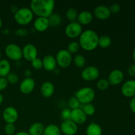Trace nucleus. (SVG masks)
<instances>
[{
    "instance_id": "nucleus-41",
    "label": "nucleus",
    "mask_w": 135,
    "mask_h": 135,
    "mask_svg": "<svg viewBox=\"0 0 135 135\" xmlns=\"http://www.w3.org/2000/svg\"><path fill=\"white\" fill-rule=\"evenodd\" d=\"M129 108L131 111L135 114V97L132 98L129 103Z\"/></svg>"
},
{
    "instance_id": "nucleus-26",
    "label": "nucleus",
    "mask_w": 135,
    "mask_h": 135,
    "mask_svg": "<svg viewBox=\"0 0 135 135\" xmlns=\"http://www.w3.org/2000/svg\"><path fill=\"white\" fill-rule=\"evenodd\" d=\"M112 42V39L109 36L102 35L99 37L98 46H100L101 48L106 49L111 46Z\"/></svg>"
},
{
    "instance_id": "nucleus-27",
    "label": "nucleus",
    "mask_w": 135,
    "mask_h": 135,
    "mask_svg": "<svg viewBox=\"0 0 135 135\" xmlns=\"http://www.w3.org/2000/svg\"><path fill=\"white\" fill-rule=\"evenodd\" d=\"M73 61L74 65L79 69L84 68V66L86 63L85 57L82 54H77L75 55L73 59Z\"/></svg>"
},
{
    "instance_id": "nucleus-17",
    "label": "nucleus",
    "mask_w": 135,
    "mask_h": 135,
    "mask_svg": "<svg viewBox=\"0 0 135 135\" xmlns=\"http://www.w3.org/2000/svg\"><path fill=\"white\" fill-rule=\"evenodd\" d=\"M48 18L46 17H37L33 22V27L38 32H44L50 27Z\"/></svg>"
},
{
    "instance_id": "nucleus-31",
    "label": "nucleus",
    "mask_w": 135,
    "mask_h": 135,
    "mask_svg": "<svg viewBox=\"0 0 135 135\" xmlns=\"http://www.w3.org/2000/svg\"><path fill=\"white\" fill-rule=\"evenodd\" d=\"M109 83L108 82V79H101L100 80H98L97 83H96V87L98 90L101 91L106 90L109 86Z\"/></svg>"
},
{
    "instance_id": "nucleus-2",
    "label": "nucleus",
    "mask_w": 135,
    "mask_h": 135,
    "mask_svg": "<svg viewBox=\"0 0 135 135\" xmlns=\"http://www.w3.org/2000/svg\"><path fill=\"white\" fill-rule=\"evenodd\" d=\"M80 47L86 51H92L98 47L99 36L96 32L92 29H87L79 36Z\"/></svg>"
},
{
    "instance_id": "nucleus-18",
    "label": "nucleus",
    "mask_w": 135,
    "mask_h": 135,
    "mask_svg": "<svg viewBox=\"0 0 135 135\" xmlns=\"http://www.w3.org/2000/svg\"><path fill=\"white\" fill-rule=\"evenodd\" d=\"M42 65L43 69L48 72H53L55 69L57 68V62L55 57L51 55H46L43 57Z\"/></svg>"
},
{
    "instance_id": "nucleus-25",
    "label": "nucleus",
    "mask_w": 135,
    "mask_h": 135,
    "mask_svg": "<svg viewBox=\"0 0 135 135\" xmlns=\"http://www.w3.org/2000/svg\"><path fill=\"white\" fill-rule=\"evenodd\" d=\"M47 18H48L50 26L54 28L58 27L59 26H60L62 22L61 16L58 14V13H53Z\"/></svg>"
},
{
    "instance_id": "nucleus-28",
    "label": "nucleus",
    "mask_w": 135,
    "mask_h": 135,
    "mask_svg": "<svg viewBox=\"0 0 135 135\" xmlns=\"http://www.w3.org/2000/svg\"><path fill=\"white\" fill-rule=\"evenodd\" d=\"M78 15H79V13H78L76 9H75V8H69V9H67L65 13L66 18H67V20L70 22L76 21Z\"/></svg>"
},
{
    "instance_id": "nucleus-19",
    "label": "nucleus",
    "mask_w": 135,
    "mask_h": 135,
    "mask_svg": "<svg viewBox=\"0 0 135 135\" xmlns=\"http://www.w3.org/2000/svg\"><path fill=\"white\" fill-rule=\"evenodd\" d=\"M40 93L43 97L46 98H51L55 92V86L54 84L50 81H46L41 85Z\"/></svg>"
},
{
    "instance_id": "nucleus-32",
    "label": "nucleus",
    "mask_w": 135,
    "mask_h": 135,
    "mask_svg": "<svg viewBox=\"0 0 135 135\" xmlns=\"http://www.w3.org/2000/svg\"><path fill=\"white\" fill-rule=\"evenodd\" d=\"M68 105L71 110L80 108V103L75 96H72L68 100Z\"/></svg>"
},
{
    "instance_id": "nucleus-44",
    "label": "nucleus",
    "mask_w": 135,
    "mask_h": 135,
    "mask_svg": "<svg viewBox=\"0 0 135 135\" xmlns=\"http://www.w3.org/2000/svg\"><path fill=\"white\" fill-rule=\"evenodd\" d=\"M53 73H54L55 75H59V73H60V69L58 68H56L54 69V71H53Z\"/></svg>"
},
{
    "instance_id": "nucleus-36",
    "label": "nucleus",
    "mask_w": 135,
    "mask_h": 135,
    "mask_svg": "<svg viewBox=\"0 0 135 135\" xmlns=\"http://www.w3.org/2000/svg\"><path fill=\"white\" fill-rule=\"evenodd\" d=\"M71 110L69 108H65L61 111V117L63 119V121L71 119Z\"/></svg>"
},
{
    "instance_id": "nucleus-13",
    "label": "nucleus",
    "mask_w": 135,
    "mask_h": 135,
    "mask_svg": "<svg viewBox=\"0 0 135 135\" xmlns=\"http://www.w3.org/2000/svg\"><path fill=\"white\" fill-rule=\"evenodd\" d=\"M124 80V73L121 70L114 69L111 71L108 75V80L112 86L119 85Z\"/></svg>"
},
{
    "instance_id": "nucleus-12",
    "label": "nucleus",
    "mask_w": 135,
    "mask_h": 135,
    "mask_svg": "<svg viewBox=\"0 0 135 135\" xmlns=\"http://www.w3.org/2000/svg\"><path fill=\"white\" fill-rule=\"evenodd\" d=\"M35 86L36 82L33 78H25L20 83L19 90L21 93L27 95L33 92Z\"/></svg>"
},
{
    "instance_id": "nucleus-15",
    "label": "nucleus",
    "mask_w": 135,
    "mask_h": 135,
    "mask_svg": "<svg viewBox=\"0 0 135 135\" xmlns=\"http://www.w3.org/2000/svg\"><path fill=\"white\" fill-rule=\"evenodd\" d=\"M71 120L76 125H82L86 121L87 116L82 108H77L71 110Z\"/></svg>"
},
{
    "instance_id": "nucleus-5",
    "label": "nucleus",
    "mask_w": 135,
    "mask_h": 135,
    "mask_svg": "<svg viewBox=\"0 0 135 135\" xmlns=\"http://www.w3.org/2000/svg\"><path fill=\"white\" fill-rule=\"evenodd\" d=\"M5 55L13 61H20L22 58V48L14 43L9 44L5 48Z\"/></svg>"
},
{
    "instance_id": "nucleus-21",
    "label": "nucleus",
    "mask_w": 135,
    "mask_h": 135,
    "mask_svg": "<svg viewBox=\"0 0 135 135\" xmlns=\"http://www.w3.org/2000/svg\"><path fill=\"white\" fill-rule=\"evenodd\" d=\"M44 129L45 126L43 123L36 122L29 127L28 133L30 135H43Z\"/></svg>"
},
{
    "instance_id": "nucleus-42",
    "label": "nucleus",
    "mask_w": 135,
    "mask_h": 135,
    "mask_svg": "<svg viewBox=\"0 0 135 135\" xmlns=\"http://www.w3.org/2000/svg\"><path fill=\"white\" fill-rule=\"evenodd\" d=\"M24 75H25V78L31 77L32 71L30 69H26L25 71V72H24Z\"/></svg>"
},
{
    "instance_id": "nucleus-16",
    "label": "nucleus",
    "mask_w": 135,
    "mask_h": 135,
    "mask_svg": "<svg viewBox=\"0 0 135 135\" xmlns=\"http://www.w3.org/2000/svg\"><path fill=\"white\" fill-rule=\"evenodd\" d=\"M111 12L109 7L105 5H98L96 7L94 11V15L99 20L105 21L108 19L111 16Z\"/></svg>"
},
{
    "instance_id": "nucleus-22",
    "label": "nucleus",
    "mask_w": 135,
    "mask_h": 135,
    "mask_svg": "<svg viewBox=\"0 0 135 135\" xmlns=\"http://www.w3.org/2000/svg\"><path fill=\"white\" fill-rule=\"evenodd\" d=\"M86 135H102V129L99 124L92 122L86 129Z\"/></svg>"
},
{
    "instance_id": "nucleus-45",
    "label": "nucleus",
    "mask_w": 135,
    "mask_h": 135,
    "mask_svg": "<svg viewBox=\"0 0 135 135\" xmlns=\"http://www.w3.org/2000/svg\"><path fill=\"white\" fill-rule=\"evenodd\" d=\"M3 96L0 92V105L3 104Z\"/></svg>"
},
{
    "instance_id": "nucleus-43",
    "label": "nucleus",
    "mask_w": 135,
    "mask_h": 135,
    "mask_svg": "<svg viewBox=\"0 0 135 135\" xmlns=\"http://www.w3.org/2000/svg\"><path fill=\"white\" fill-rule=\"evenodd\" d=\"M14 135H30L26 131H19L18 133H16Z\"/></svg>"
},
{
    "instance_id": "nucleus-48",
    "label": "nucleus",
    "mask_w": 135,
    "mask_h": 135,
    "mask_svg": "<svg viewBox=\"0 0 135 135\" xmlns=\"http://www.w3.org/2000/svg\"><path fill=\"white\" fill-rule=\"evenodd\" d=\"M1 59V50H0V60Z\"/></svg>"
},
{
    "instance_id": "nucleus-23",
    "label": "nucleus",
    "mask_w": 135,
    "mask_h": 135,
    "mask_svg": "<svg viewBox=\"0 0 135 135\" xmlns=\"http://www.w3.org/2000/svg\"><path fill=\"white\" fill-rule=\"evenodd\" d=\"M11 70V63L7 59H1L0 60V77H5L9 75Z\"/></svg>"
},
{
    "instance_id": "nucleus-3",
    "label": "nucleus",
    "mask_w": 135,
    "mask_h": 135,
    "mask_svg": "<svg viewBox=\"0 0 135 135\" xmlns=\"http://www.w3.org/2000/svg\"><path fill=\"white\" fill-rule=\"evenodd\" d=\"M34 13L28 7L18 8L14 14V19L18 25L21 26L28 25L33 21Z\"/></svg>"
},
{
    "instance_id": "nucleus-47",
    "label": "nucleus",
    "mask_w": 135,
    "mask_h": 135,
    "mask_svg": "<svg viewBox=\"0 0 135 135\" xmlns=\"http://www.w3.org/2000/svg\"><path fill=\"white\" fill-rule=\"evenodd\" d=\"M2 27V20H1V17H0V29Z\"/></svg>"
},
{
    "instance_id": "nucleus-46",
    "label": "nucleus",
    "mask_w": 135,
    "mask_h": 135,
    "mask_svg": "<svg viewBox=\"0 0 135 135\" xmlns=\"http://www.w3.org/2000/svg\"><path fill=\"white\" fill-rule=\"evenodd\" d=\"M133 61H134V63L135 64V48L134 49V50H133Z\"/></svg>"
},
{
    "instance_id": "nucleus-30",
    "label": "nucleus",
    "mask_w": 135,
    "mask_h": 135,
    "mask_svg": "<svg viewBox=\"0 0 135 135\" xmlns=\"http://www.w3.org/2000/svg\"><path fill=\"white\" fill-rule=\"evenodd\" d=\"M82 109L84 112V113L86 115L87 117L93 115L96 112V108L92 104H87L85 105H83Z\"/></svg>"
},
{
    "instance_id": "nucleus-24",
    "label": "nucleus",
    "mask_w": 135,
    "mask_h": 135,
    "mask_svg": "<svg viewBox=\"0 0 135 135\" xmlns=\"http://www.w3.org/2000/svg\"><path fill=\"white\" fill-rule=\"evenodd\" d=\"M61 132L59 126L55 124H50L45 127L43 135H61Z\"/></svg>"
},
{
    "instance_id": "nucleus-49",
    "label": "nucleus",
    "mask_w": 135,
    "mask_h": 135,
    "mask_svg": "<svg viewBox=\"0 0 135 135\" xmlns=\"http://www.w3.org/2000/svg\"><path fill=\"white\" fill-rule=\"evenodd\" d=\"M134 34H135V32H134Z\"/></svg>"
},
{
    "instance_id": "nucleus-37",
    "label": "nucleus",
    "mask_w": 135,
    "mask_h": 135,
    "mask_svg": "<svg viewBox=\"0 0 135 135\" xmlns=\"http://www.w3.org/2000/svg\"><path fill=\"white\" fill-rule=\"evenodd\" d=\"M14 33L17 36L23 38V37H26L28 35V32L27 29L26 28H18L15 31Z\"/></svg>"
},
{
    "instance_id": "nucleus-20",
    "label": "nucleus",
    "mask_w": 135,
    "mask_h": 135,
    "mask_svg": "<svg viewBox=\"0 0 135 135\" xmlns=\"http://www.w3.org/2000/svg\"><path fill=\"white\" fill-rule=\"evenodd\" d=\"M93 18V14L91 12L88 11H83L78 15L76 21L82 26L88 25L92 22Z\"/></svg>"
},
{
    "instance_id": "nucleus-34",
    "label": "nucleus",
    "mask_w": 135,
    "mask_h": 135,
    "mask_svg": "<svg viewBox=\"0 0 135 135\" xmlns=\"http://www.w3.org/2000/svg\"><path fill=\"white\" fill-rule=\"evenodd\" d=\"M4 132L7 135H14L16 133V127L15 124L6 123L4 127Z\"/></svg>"
},
{
    "instance_id": "nucleus-38",
    "label": "nucleus",
    "mask_w": 135,
    "mask_h": 135,
    "mask_svg": "<svg viewBox=\"0 0 135 135\" xmlns=\"http://www.w3.org/2000/svg\"><path fill=\"white\" fill-rule=\"evenodd\" d=\"M8 84H9V83H8L6 78L0 77V92L5 90L7 88Z\"/></svg>"
},
{
    "instance_id": "nucleus-11",
    "label": "nucleus",
    "mask_w": 135,
    "mask_h": 135,
    "mask_svg": "<svg viewBox=\"0 0 135 135\" xmlns=\"http://www.w3.org/2000/svg\"><path fill=\"white\" fill-rule=\"evenodd\" d=\"M59 128L61 133L65 135H75L79 131L78 125L71 119L62 121Z\"/></svg>"
},
{
    "instance_id": "nucleus-10",
    "label": "nucleus",
    "mask_w": 135,
    "mask_h": 135,
    "mask_svg": "<svg viewBox=\"0 0 135 135\" xmlns=\"http://www.w3.org/2000/svg\"><path fill=\"white\" fill-rule=\"evenodd\" d=\"M22 57L25 60L31 62L38 57V49L32 44H27L22 48Z\"/></svg>"
},
{
    "instance_id": "nucleus-29",
    "label": "nucleus",
    "mask_w": 135,
    "mask_h": 135,
    "mask_svg": "<svg viewBox=\"0 0 135 135\" xmlns=\"http://www.w3.org/2000/svg\"><path fill=\"white\" fill-rule=\"evenodd\" d=\"M80 47V45H79V42H76V41H73V42H70L68 46H67V50L71 54H75L79 51Z\"/></svg>"
},
{
    "instance_id": "nucleus-35",
    "label": "nucleus",
    "mask_w": 135,
    "mask_h": 135,
    "mask_svg": "<svg viewBox=\"0 0 135 135\" xmlns=\"http://www.w3.org/2000/svg\"><path fill=\"white\" fill-rule=\"evenodd\" d=\"M31 65L33 69L36 70H40L43 68V65H42V60L40 58H36L33 61H31Z\"/></svg>"
},
{
    "instance_id": "nucleus-33",
    "label": "nucleus",
    "mask_w": 135,
    "mask_h": 135,
    "mask_svg": "<svg viewBox=\"0 0 135 135\" xmlns=\"http://www.w3.org/2000/svg\"><path fill=\"white\" fill-rule=\"evenodd\" d=\"M6 79L7 80L8 83L10 84H17L19 80L18 75L15 73L11 72L7 76H6Z\"/></svg>"
},
{
    "instance_id": "nucleus-1",
    "label": "nucleus",
    "mask_w": 135,
    "mask_h": 135,
    "mask_svg": "<svg viewBox=\"0 0 135 135\" xmlns=\"http://www.w3.org/2000/svg\"><path fill=\"white\" fill-rule=\"evenodd\" d=\"M55 4L54 0H32L30 9L37 17L48 18L54 13Z\"/></svg>"
},
{
    "instance_id": "nucleus-9",
    "label": "nucleus",
    "mask_w": 135,
    "mask_h": 135,
    "mask_svg": "<svg viewBox=\"0 0 135 135\" xmlns=\"http://www.w3.org/2000/svg\"><path fill=\"white\" fill-rule=\"evenodd\" d=\"M2 117L6 123L15 124L18 119V112L14 107H7L3 112Z\"/></svg>"
},
{
    "instance_id": "nucleus-14",
    "label": "nucleus",
    "mask_w": 135,
    "mask_h": 135,
    "mask_svg": "<svg viewBox=\"0 0 135 135\" xmlns=\"http://www.w3.org/2000/svg\"><path fill=\"white\" fill-rule=\"evenodd\" d=\"M121 93L125 97H135V80H129L125 82L121 86Z\"/></svg>"
},
{
    "instance_id": "nucleus-7",
    "label": "nucleus",
    "mask_w": 135,
    "mask_h": 135,
    "mask_svg": "<svg viewBox=\"0 0 135 135\" xmlns=\"http://www.w3.org/2000/svg\"><path fill=\"white\" fill-rule=\"evenodd\" d=\"M82 79L86 82L95 81L98 79L100 76V71L98 68L95 66H88L82 70L80 73Z\"/></svg>"
},
{
    "instance_id": "nucleus-40",
    "label": "nucleus",
    "mask_w": 135,
    "mask_h": 135,
    "mask_svg": "<svg viewBox=\"0 0 135 135\" xmlns=\"http://www.w3.org/2000/svg\"><path fill=\"white\" fill-rule=\"evenodd\" d=\"M127 73L129 76H135V64L131 65L127 69Z\"/></svg>"
},
{
    "instance_id": "nucleus-4",
    "label": "nucleus",
    "mask_w": 135,
    "mask_h": 135,
    "mask_svg": "<svg viewBox=\"0 0 135 135\" xmlns=\"http://www.w3.org/2000/svg\"><path fill=\"white\" fill-rule=\"evenodd\" d=\"M75 96L80 102V104L85 105L87 104H91V102L94 101L96 93L92 88L85 86L78 90L75 93Z\"/></svg>"
},
{
    "instance_id": "nucleus-39",
    "label": "nucleus",
    "mask_w": 135,
    "mask_h": 135,
    "mask_svg": "<svg viewBox=\"0 0 135 135\" xmlns=\"http://www.w3.org/2000/svg\"><path fill=\"white\" fill-rule=\"evenodd\" d=\"M111 13H117L121 10V6L119 3H113L109 7Z\"/></svg>"
},
{
    "instance_id": "nucleus-8",
    "label": "nucleus",
    "mask_w": 135,
    "mask_h": 135,
    "mask_svg": "<svg viewBox=\"0 0 135 135\" xmlns=\"http://www.w3.org/2000/svg\"><path fill=\"white\" fill-rule=\"evenodd\" d=\"M83 32V26L77 21L69 22L65 28V34L66 36L71 39L79 38Z\"/></svg>"
},
{
    "instance_id": "nucleus-6",
    "label": "nucleus",
    "mask_w": 135,
    "mask_h": 135,
    "mask_svg": "<svg viewBox=\"0 0 135 135\" xmlns=\"http://www.w3.org/2000/svg\"><path fill=\"white\" fill-rule=\"evenodd\" d=\"M57 65L60 68L66 69L69 67L73 62L72 55L65 49L60 50L55 55Z\"/></svg>"
}]
</instances>
